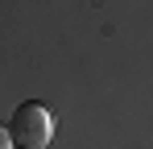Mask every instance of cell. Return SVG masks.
Here are the masks:
<instances>
[{
	"label": "cell",
	"mask_w": 153,
	"mask_h": 149,
	"mask_svg": "<svg viewBox=\"0 0 153 149\" xmlns=\"http://www.w3.org/2000/svg\"><path fill=\"white\" fill-rule=\"evenodd\" d=\"M0 149H13V141H8V124H0Z\"/></svg>",
	"instance_id": "7a4b0ae2"
},
{
	"label": "cell",
	"mask_w": 153,
	"mask_h": 149,
	"mask_svg": "<svg viewBox=\"0 0 153 149\" xmlns=\"http://www.w3.org/2000/svg\"><path fill=\"white\" fill-rule=\"evenodd\" d=\"M8 141L13 149H46L54 141V116L46 104H17L13 120H8Z\"/></svg>",
	"instance_id": "6da1fadb"
}]
</instances>
